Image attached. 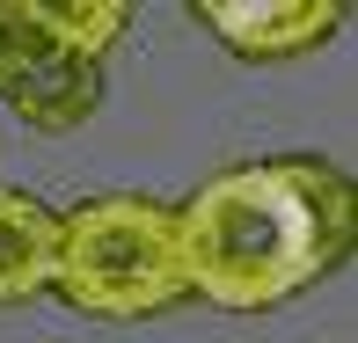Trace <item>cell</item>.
Wrapping results in <instances>:
<instances>
[{"instance_id": "obj_1", "label": "cell", "mask_w": 358, "mask_h": 343, "mask_svg": "<svg viewBox=\"0 0 358 343\" xmlns=\"http://www.w3.org/2000/svg\"><path fill=\"white\" fill-rule=\"evenodd\" d=\"M183 277L227 314H271L351 256V183L315 154L241 161L176 205Z\"/></svg>"}, {"instance_id": "obj_2", "label": "cell", "mask_w": 358, "mask_h": 343, "mask_svg": "<svg viewBox=\"0 0 358 343\" xmlns=\"http://www.w3.org/2000/svg\"><path fill=\"white\" fill-rule=\"evenodd\" d=\"M52 292L88 321H154L176 300H190L176 205L88 198L80 212H59Z\"/></svg>"}, {"instance_id": "obj_3", "label": "cell", "mask_w": 358, "mask_h": 343, "mask_svg": "<svg viewBox=\"0 0 358 343\" xmlns=\"http://www.w3.org/2000/svg\"><path fill=\"white\" fill-rule=\"evenodd\" d=\"M0 103L37 132H80L103 103V59L73 52L44 0H0Z\"/></svg>"}, {"instance_id": "obj_4", "label": "cell", "mask_w": 358, "mask_h": 343, "mask_svg": "<svg viewBox=\"0 0 358 343\" xmlns=\"http://www.w3.org/2000/svg\"><path fill=\"white\" fill-rule=\"evenodd\" d=\"M190 15L213 29L227 52L264 59V66H271V59L315 52V44L336 37V22H344L336 0H190Z\"/></svg>"}, {"instance_id": "obj_5", "label": "cell", "mask_w": 358, "mask_h": 343, "mask_svg": "<svg viewBox=\"0 0 358 343\" xmlns=\"http://www.w3.org/2000/svg\"><path fill=\"white\" fill-rule=\"evenodd\" d=\"M52 249H59V212L37 205L29 190H0V307L52 292Z\"/></svg>"}, {"instance_id": "obj_6", "label": "cell", "mask_w": 358, "mask_h": 343, "mask_svg": "<svg viewBox=\"0 0 358 343\" xmlns=\"http://www.w3.org/2000/svg\"><path fill=\"white\" fill-rule=\"evenodd\" d=\"M44 22H52L73 52L103 59L110 44H117V29L132 22V8H124V0H44Z\"/></svg>"}]
</instances>
